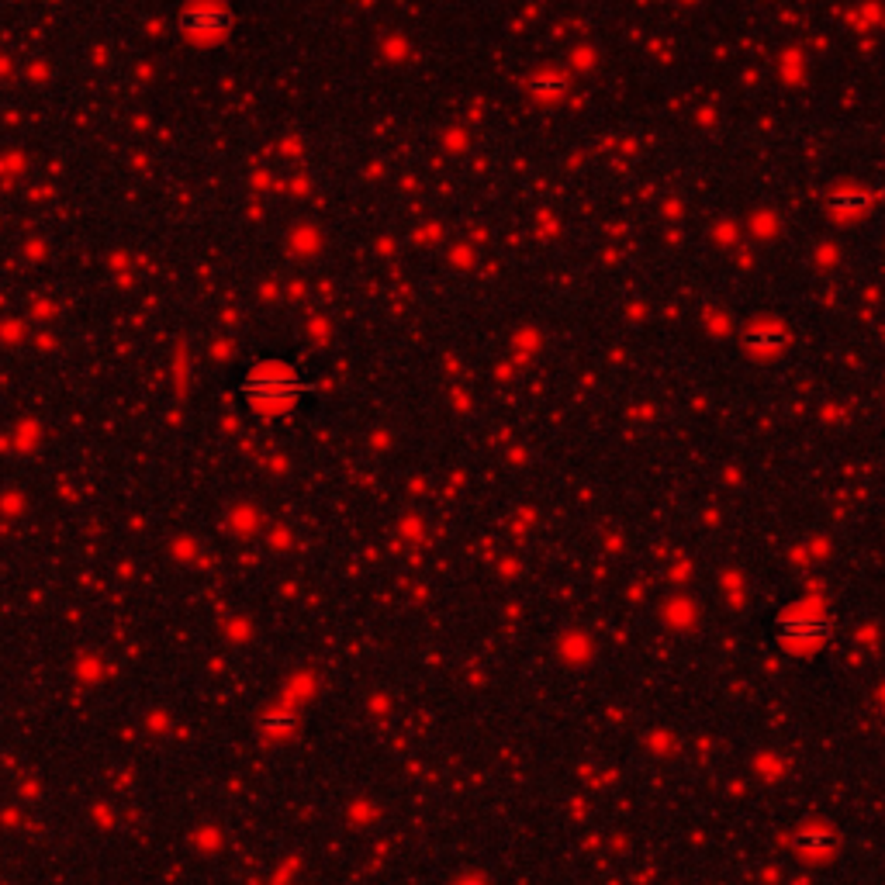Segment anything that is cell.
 Returning <instances> with one entry per match:
<instances>
[{"label":"cell","instance_id":"7a4b0ae2","mask_svg":"<svg viewBox=\"0 0 885 885\" xmlns=\"http://www.w3.org/2000/svg\"><path fill=\"white\" fill-rule=\"evenodd\" d=\"M799 848L806 854H823L830 848V837H826L823 830H806V833L799 837Z\"/></svg>","mask_w":885,"mask_h":885},{"label":"cell","instance_id":"6da1fadb","mask_svg":"<svg viewBox=\"0 0 885 885\" xmlns=\"http://www.w3.org/2000/svg\"><path fill=\"white\" fill-rule=\"evenodd\" d=\"M778 630H782L785 640L813 643V640H820L823 633H826V619L817 616V612H795V616H785V619L778 623Z\"/></svg>","mask_w":885,"mask_h":885}]
</instances>
